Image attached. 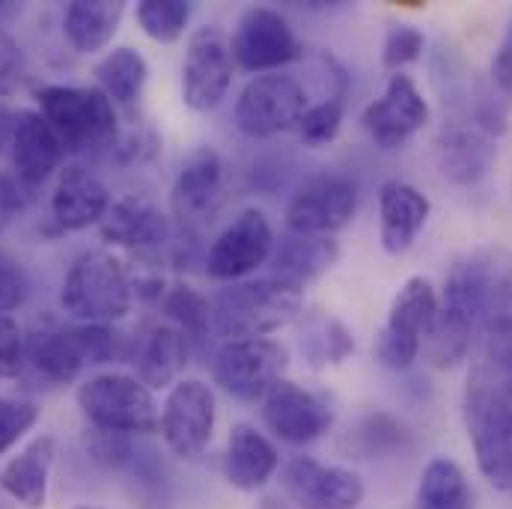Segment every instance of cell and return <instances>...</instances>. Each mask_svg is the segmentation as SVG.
I'll use <instances>...</instances> for the list:
<instances>
[{
  "label": "cell",
  "instance_id": "7a4b0ae2",
  "mask_svg": "<svg viewBox=\"0 0 512 509\" xmlns=\"http://www.w3.org/2000/svg\"><path fill=\"white\" fill-rule=\"evenodd\" d=\"M304 310V289L277 277L233 283L221 289L212 301V328L227 343L236 340H262Z\"/></svg>",
  "mask_w": 512,
  "mask_h": 509
},
{
  "label": "cell",
  "instance_id": "4dcf8cb0",
  "mask_svg": "<svg viewBox=\"0 0 512 509\" xmlns=\"http://www.w3.org/2000/svg\"><path fill=\"white\" fill-rule=\"evenodd\" d=\"M468 384L498 393L512 402V328L480 331Z\"/></svg>",
  "mask_w": 512,
  "mask_h": 509
},
{
  "label": "cell",
  "instance_id": "b9f144b4",
  "mask_svg": "<svg viewBox=\"0 0 512 509\" xmlns=\"http://www.w3.org/2000/svg\"><path fill=\"white\" fill-rule=\"evenodd\" d=\"M87 453L93 456V462H99L105 468H123L131 462V441H128V435H120V432L93 429L87 435Z\"/></svg>",
  "mask_w": 512,
  "mask_h": 509
},
{
  "label": "cell",
  "instance_id": "f546056e",
  "mask_svg": "<svg viewBox=\"0 0 512 509\" xmlns=\"http://www.w3.org/2000/svg\"><path fill=\"white\" fill-rule=\"evenodd\" d=\"M96 90H102L111 105H134L149 81V66L140 51L134 48H114L96 63Z\"/></svg>",
  "mask_w": 512,
  "mask_h": 509
},
{
  "label": "cell",
  "instance_id": "7bdbcfd3",
  "mask_svg": "<svg viewBox=\"0 0 512 509\" xmlns=\"http://www.w3.org/2000/svg\"><path fill=\"white\" fill-rule=\"evenodd\" d=\"M27 298V274L18 259L0 251V316L12 313Z\"/></svg>",
  "mask_w": 512,
  "mask_h": 509
},
{
  "label": "cell",
  "instance_id": "f907efd6",
  "mask_svg": "<svg viewBox=\"0 0 512 509\" xmlns=\"http://www.w3.org/2000/svg\"><path fill=\"white\" fill-rule=\"evenodd\" d=\"M75 509H105V507H90V504H84V507H75Z\"/></svg>",
  "mask_w": 512,
  "mask_h": 509
},
{
  "label": "cell",
  "instance_id": "5b68a950",
  "mask_svg": "<svg viewBox=\"0 0 512 509\" xmlns=\"http://www.w3.org/2000/svg\"><path fill=\"white\" fill-rule=\"evenodd\" d=\"M39 114L57 131L66 152L111 149L120 134L117 108L96 87L48 84L36 93Z\"/></svg>",
  "mask_w": 512,
  "mask_h": 509
},
{
  "label": "cell",
  "instance_id": "cb8c5ba5",
  "mask_svg": "<svg viewBox=\"0 0 512 509\" xmlns=\"http://www.w3.org/2000/svg\"><path fill=\"white\" fill-rule=\"evenodd\" d=\"M57 456L54 435H39L30 444H24L0 471V489L24 509L48 507V486H51V468Z\"/></svg>",
  "mask_w": 512,
  "mask_h": 509
},
{
  "label": "cell",
  "instance_id": "bcb514c9",
  "mask_svg": "<svg viewBox=\"0 0 512 509\" xmlns=\"http://www.w3.org/2000/svg\"><path fill=\"white\" fill-rule=\"evenodd\" d=\"M24 78V54L18 42L0 27V99L12 96Z\"/></svg>",
  "mask_w": 512,
  "mask_h": 509
},
{
  "label": "cell",
  "instance_id": "30bf717a",
  "mask_svg": "<svg viewBox=\"0 0 512 509\" xmlns=\"http://www.w3.org/2000/svg\"><path fill=\"white\" fill-rule=\"evenodd\" d=\"M233 48L224 30L197 27L188 36L185 60H182V102L197 111H215L233 84Z\"/></svg>",
  "mask_w": 512,
  "mask_h": 509
},
{
  "label": "cell",
  "instance_id": "83f0119b",
  "mask_svg": "<svg viewBox=\"0 0 512 509\" xmlns=\"http://www.w3.org/2000/svg\"><path fill=\"white\" fill-rule=\"evenodd\" d=\"M134 364H137V379L152 393L161 387H173L182 370L188 367V337L173 325H158L143 340Z\"/></svg>",
  "mask_w": 512,
  "mask_h": 509
},
{
  "label": "cell",
  "instance_id": "d6986e66",
  "mask_svg": "<svg viewBox=\"0 0 512 509\" xmlns=\"http://www.w3.org/2000/svg\"><path fill=\"white\" fill-rule=\"evenodd\" d=\"M221 188H224V164H221V155L209 146H200L194 149L176 179H173V188H170V209H173V218L179 224H197L203 221L215 203L221 200Z\"/></svg>",
  "mask_w": 512,
  "mask_h": 509
},
{
  "label": "cell",
  "instance_id": "9a60e30c",
  "mask_svg": "<svg viewBox=\"0 0 512 509\" xmlns=\"http://www.w3.org/2000/svg\"><path fill=\"white\" fill-rule=\"evenodd\" d=\"M262 420L274 438L301 447L334 426V408L325 396L283 379L262 396Z\"/></svg>",
  "mask_w": 512,
  "mask_h": 509
},
{
  "label": "cell",
  "instance_id": "e0dca14e",
  "mask_svg": "<svg viewBox=\"0 0 512 509\" xmlns=\"http://www.w3.org/2000/svg\"><path fill=\"white\" fill-rule=\"evenodd\" d=\"M361 123L382 149H399L429 123V105L411 75L393 72L382 96L364 108Z\"/></svg>",
  "mask_w": 512,
  "mask_h": 509
},
{
  "label": "cell",
  "instance_id": "816d5d0a",
  "mask_svg": "<svg viewBox=\"0 0 512 509\" xmlns=\"http://www.w3.org/2000/svg\"><path fill=\"white\" fill-rule=\"evenodd\" d=\"M3 9H6V3H0V12H3Z\"/></svg>",
  "mask_w": 512,
  "mask_h": 509
},
{
  "label": "cell",
  "instance_id": "3957f363",
  "mask_svg": "<svg viewBox=\"0 0 512 509\" xmlns=\"http://www.w3.org/2000/svg\"><path fill=\"white\" fill-rule=\"evenodd\" d=\"M117 355V334L108 325H72L39 331L27 340L21 376L36 387H60L84 367L108 364Z\"/></svg>",
  "mask_w": 512,
  "mask_h": 509
},
{
  "label": "cell",
  "instance_id": "8992f818",
  "mask_svg": "<svg viewBox=\"0 0 512 509\" xmlns=\"http://www.w3.org/2000/svg\"><path fill=\"white\" fill-rule=\"evenodd\" d=\"M78 405L93 429L120 435L161 432V411L155 393L126 373H105L87 379L78 387Z\"/></svg>",
  "mask_w": 512,
  "mask_h": 509
},
{
  "label": "cell",
  "instance_id": "7dc6e473",
  "mask_svg": "<svg viewBox=\"0 0 512 509\" xmlns=\"http://www.w3.org/2000/svg\"><path fill=\"white\" fill-rule=\"evenodd\" d=\"M24 209V185L12 173H0V233Z\"/></svg>",
  "mask_w": 512,
  "mask_h": 509
},
{
  "label": "cell",
  "instance_id": "484cf974",
  "mask_svg": "<svg viewBox=\"0 0 512 509\" xmlns=\"http://www.w3.org/2000/svg\"><path fill=\"white\" fill-rule=\"evenodd\" d=\"M123 15H126L123 0H75L66 6L63 36L72 45V51L93 57L114 42Z\"/></svg>",
  "mask_w": 512,
  "mask_h": 509
},
{
  "label": "cell",
  "instance_id": "4316f807",
  "mask_svg": "<svg viewBox=\"0 0 512 509\" xmlns=\"http://www.w3.org/2000/svg\"><path fill=\"white\" fill-rule=\"evenodd\" d=\"M340 259V245L331 236H307V233H286L280 245L271 251V265L277 280L292 286H307L322 277Z\"/></svg>",
  "mask_w": 512,
  "mask_h": 509
},
{
  "label": "cell",
  "instance_id": "ba28073f",
  "mask_svg": "<svg viewBox=\"0 0 512 509\" xmlns=\"http://www.w3.org/2000/svg\"><path fill=\"white\" fill-rule=\"evenodd\" d=\"M307 108H310L307 90L295 78L277 72L256 75L239 93L236 126L254 140H265L298 128Z\"/></svg>",
  "mask_w": 512,
  "mask_h": 509
},
{
  "label": "cell",
  "instance_id": "836d02e7",
  "mask_svg": "<svg viewBox=\"0 0 512 509\" xmlns=\"http://www.w3.org/2000/svg\"><path fill=\"white\" fill-rule=\"evenodd\" d=\"M474 334H477V325L465 313L441 304L438 316H435V325H432V331L426 337L432 367H438V370L459 367L468 358L471 346H474Z\"/></svg>",
  "mask_w": 512,
  "mask_h": 509
},
{
  "label": "cell",
  "instance_id": "8fae6325",
  "mask_svg": "<svg viewBox=\"0 0 512 509\" xmlns=\"http://www.w3.org/2000/svg\"><path fill=\"white\" fill-rule=\"evenodd\" d=\"M286 367H289V349L283 343L271 337L236 340L221 346L212 364V376L224 393L242 402H254L262 399L274 384L283 382Z\"/></svg>",
  "mask_w": 512,
  "mask_h": 509
},
{
  "label": "cell",
  "instance_id": "9c48e42d",
  "mask_svg": "<svg viewBox=\"0 0 512 509\" xmlns=\"http://www.w3.org/2000/svg\"><path fill=\"white\" fill-rule=\"evenodd\" d=\"M358 212V182L346 173L310 176L286 206L289 233L334 236L352 224Z\"/></svg>",
  "mask_w": 512,
  "mask_h": 509
},
{
  "label": "cell",
  "instance_id": "44dd1931",
  "mask_svg": "<svg viewBox=\"0 0 512 509\" xmlns=\"http://www.w3.org/2000/svg\"><path fill=\"white\" fill-rule=\"evenodd\" d=\"M495 140L465 120L444 123L435 140V164L444 179L456 185H474L495 167Z\"/></svg>",
  "mask_w": 512,
  "mask_h": 509
},
{
  "label": "cell",
  "instance_id": "d4e9b609",
  "mask_svg": "<svg viewBox=\"0 0 512 509\" xmlns=\"http://www.w3.org/2000/svg\"><path fill=\"white\" fill-rule=\"evenodd\" d=\"M280 468V456L274 444L256 432L254 426L239 423L230 432L227 453H224V477L239 492H259Z\"/></svg>",
  "mask_w": 512,
  "mask_h": 509
},
{
  "label": "cell",
  "instance_id": "ab89813d",
  "mask_svg": "<svg viewBox=\"0 0 512 509\" xmlns=\"http://www.w3.org/2000/svg\"><path fill=\"white\" fill-rule=\"evenodd\" d=\"M158 146L161 140L152 128L134 126L117 134V140L111 143V158H117L120 164H146L158 152Z\"/></svg>",
  "mask_w": 512,
  "mask_h": 509
},
{
  "label": "cell",
  "instance_id": "2e32d148",
  "mask_svg": "<svg viewBox=\"0 0 512 509\" xmlns=\"http://www.w3.org/2000/svg\"><path fill=\"white\" fill-rule=\"evenodd\" d=\"M274 251V230L259 209L233 218L206 254V271L215 280H239L256 271Z\"/></svg>",
  "mask_w": 512,
  "mask_h": 509
},
{
  "label": "cell",
  "instance_id": "d590c367",
  "mask_svg": "<svg viewBox=\"0 0 512 509\" xmlns=\"http://www.w3.org/2000/svg\"><path fill=\"white\" fill-rule=\"evenodd\" d=\"M164 313L179 325L182 334H206L212 328V301L191 286H173L161 298Z\"/></svg>",
  "mask_w": 512,
  "mask_h": 509
},
{
  "label": "cell",
  "instance_id": "4fadbf2b",
  "mask_svg": "<svg viewBox=\"0 0 512 509\" xmlns=\"http://www.w3.org/2000/svg\"><path fill=\"white\" fill-rule=\"evenodd\" d=\"M218 405L212 387L185 379L170 387L161 408V435L179 459H197L215 435Z\"/></svg>",
  "mask_w": 512,
  "mask_h": 509
},
{
  "label": "cell",
  "instance_id": "e575fe53",
  "mask_svg": "<svg viewBox=\"0 0 512 509\" xmlns=\"http://www.w3.org/2000/svg\"><path fill=\"white\" fill-rule=\"evenodd\" d=\"M140 30L155 42H176L182 39L188 21H191V3L185 0H143L134 12Z\"/></svg>",
  "mask_w": 512,
  "mask_h": 509
},
{
  "label": "cell",
  "instance_id": "d6a6232c",
  "mask_svg": "<svg viewBox=\"0 0 512 509\" xmlns=\"http://www.w3.org/2000/svg\"><path fill=\"white\" fill-rule=\"evenodd\" d=\"M301 316H304V313H301ZM298 343H301V352H304V358H307V364H310L313 370L343 364V361L355 352V337H352V331H349L340 319H331V316H325V313L304 316Z\"/></svg>",
  "mask_w": 512,
  "mask_h": 509
},
{
  "label": "cell",
  "instance_id": "c3c4849f",
  "mask_svg": "<svg viewBox=\"0 0 512 509\" xmlns=\"http://www.w3.org/2000/svg\"><path fill=\"white\" fill-rule=\"evenodd\" d=\"M492 81L504 96H512V27L492 57Z\"/></svg>",
  "mask_w": 512,
  "mask_h": 509
},
{
  "label": "cell",
  "instance_id": "52a82bcc",
  "mask_svg": "<svg viewBox=\"0 0 512 509\" xmlns=\"http://www.w3.org/2000/svg\"><path fill=\"white\" fill-rule=\"evenodd\" d=\"M462 417L480 474L498 492H512V402L468 384Z\"/></svg>",
  "mask_w": 512,
  "mask_h": 509
},
{
  "label": "cell",
  "instance_id": "8d00e7d4",
  "mask_svg": "<svg viewBox=\"0 0 512 509\" xmlns=\"http://www.w3.org/2000/svg\"><path fill=\"white\" fill-rule=\"evenodd\" d=\"M343 114H346V102L343 96H322V102L310 105L298 123V134L304 143L310 146H325L331 143L340 128H343Z\"/></svg>",
  "mask_w": 512,
  "mask_h": 509
},
{
  "label": "cell",
  "instance_id": "603a6c76",
  "mask_svg": "<svg viewBox=\"0 0 512 509\" xmlns=\"http://www.w3.org/2000/svg\"><path fill=\"white\" fill-rule=\"evenodd\" d=\"M429 215L432 203L420 188L402 179H387L379 191V236L384 251L390 256L405 254L423 233Z\"/></svg>",
  "mask_w": 512,
  "mask_h": 509
},
{
  "label": "cell",
  "instance_id": "ffe728a7",
  "mask_svg": "<svg viewBox=\"0 0 512 509\" xmlns=\"http://www.w3.org/2000/svg\"><path fill=\"white\" fill-rule=\"evenodd\" d=\"M63 155H66L63 140L45 123L39 111H27V108L18 111V126L9 146V158H12V176L24 188H36L48 182L54 170H60Z\"/></svg>",
  "mask_w": 512,
  "mask_h": 509
},
{
  "label": "cell",
  "instance_id": "7402d4cb",
  "mask_svg": "<svg viewBox=\"0 0 512 509\" xmlns=\"http://www.w3.org/2000/svg\"><path fill=\"white\" fill-rule=\"evenodd\" d=\"M102 239L128 251H152L170 239V218L149 194H126L111 203L102 221Z\"/></svg>",
  "mask_w": 512,
  "mask_h": 509
},
{
  "label": "cell",
  "instance_id": "74e56055",
  "mask_svg": "<svg viewBox=\"0 0 512 509\" xmlns=\"http://www.w3.org/2000/svg\"><path fill=\"white\" fill-rule=\"evenodd\" d=\"M39 420V408L27 399L0 396V456L9 453Z\"/></svg>",
  "mask_w": 512,
  "mask_h": 509
},
{
  "label": "cell",
  "instance_id": "ee69618b",
  "mask_svg": "<svg viewBox=\"0 0 512 509\" xmlns=\"http://www.w3.org/2000/svg\"><path fill=\"white\" fill-rule=\"evenodd\" d=\"M417 355H420V343H414V340H405V337H399V334H390V331H379V337H376V358H379V364L387 367V370H408L414 361H417Z\"/></svg>",
  "mask_w": 512,
  "mask_h": 509
},
{
  "label": "cell",
  "instance_id": "681fc988",
  "mask_svg": "<svg viewBox=\"0 0 512 509\" xmlns=\"http://www.w3.org/2000/svg\"><path fill=\"white\" fill-rule=\"evenodd\" d=\"M15 126H18V111L9 108V105L0 99V155L9 152L12 137H15Z\"/></svg>",
  "mask_w": 512,
  "mask_h": 509
},
{
  "label": "cell",
  "instance_id": "277c9868",
  "mask_svg": "<svg viewBox=\"0 0 512 509\" xmlns=\"http://www.w3.org/2000/svg\"><path fill=\"white\" fill-rule=\"evenodd\" d=\"M134 301L128 268L108 251L78 256L63 277L60 304L81 325H111L126 319Z\"/></svg>",
  "mask_w": 512,
  "mask_h": 509
},
{
  "label": "cell",
  "instance_id": "5bb4252c",
  "mask_svg": "<svg viewBox=\"0 0 512 509\" xmlns=\"http://www.w3.org/2000/svg\"><path fill=\"white\" fill-rule=\"evenodd\" d=\"M286 498L298 509H358L364 504V480L340 465H322L310 456H295L280 474Z\"/></svg>",
  "mask_w": 512,
  "mask_h": 509
},
{
  "label": "cell",
  "instance_id": "ac0fdd59",
  "mask_svg": "<svg viewBox=\"0 0 512 509\" xmlns=\"http://www.w3.org/2000/svg\"><path fill=\"white\" fill-rule=\"evenodd\" d=\"M108 185L87 167L69 164L60 170L54 194H51V218L60 230L78 233L93 224H102L111 209Z\"/></svg>",
  "mask_w": 512,
  "mask_h": 509
},
{
  "label": "cell",
  "instance_id": "f6af8a7d",
  "mask_svg": "<svg viewBox=\"0 0 512 509\" xmlns=\"http://www.w3.org/2000/svg\"><path fill=\"white\" fill-rule=\"evenodd\" d=\"M358 438L364 441V453L373 456V453L390 450V447H396V444L402 441V426L393 423V420L384 417V414H373V417L364 420Z\"/></svg>",
  "mask_w": 512,
  "mask_h": 509
},
{
  "label": "cell",
  "instance_id": "60d3db41",
  "mask_svg": "<svg viewBox=\"0 0 512 509\" xmlns=\"http://www.w3.org/2000/svg\"><path fill=\"white\" fill-rule=\"evenodd\" d=\"M24 352L27 340L18 328V322L3 313L0 316V379H18L24 370Z\"/></svg>",
  "mask_w": 512,
  "mask_h": 509
},
{
  "label": "cell",
  "instance_id": "f35d334b",
  "mask_svg": "<svg viewBox=\"0 0 512 509\" xmlns=\"http://www.w3.org/2000/svg\"><path fill=\"white\" fill-rule=\"evenodd\" d=\"M423 48H426V39H423V33H420L417 27H411V24H396V27L387 33V39H384L382 63L387 69L399 72L402 66L417 63L420 54H423Z\"/></svg>",
  "mask_w": 512,
  "mask_h": 509
},
{
  "label": "cell",
  "instance_id": "1f68e13d",
  "mask_svg": "<svg viewBox=\"0 0 512 509\" xmlns=\"http://www.w3.org/2000/svg\"><path fill=\"white\" fill-rule=\"evenodd\" d=\"M417 509H474V492L453 459H432L417 483Z\"/></svg>",
  "mask_w": 512,
  "mask_h": 509
},
{
  "label": "cell",
  "instance_id": "f1b7e54d",
  "mask_svg": "<svg viewBox=\"0 0 512 509\" xmlns=\"http://www.w3.org/2000/svg\"><path fill=\"white\" fill-rule=\"evenodd\" d=\"M435 316H438V295H435L432 283L426 277H408L390 304L384 331L423 346V340L429 337V331L435 325Z\"/></svg>",
  "mask_w": 512,
  "mask_h": 509
},
{
  "label": "cell",
  "instance_id": "7c38bea8",
  "mask_svg": "<svg viewBox=\"0 0 512 509\" xmlns=\"http://www.w3.org/2000/svg\"><path fill=\"white\" fill-rule=\"evenodd\" d=\"M233 63L245 72L268 75L280 66H289L301 57V42L292 24L268 6H254L239 18V27L230 39Z\"/></svg>",
  "mask_w": 512,
  "mask_h": 509
},
{
  "label": "cell",
  "instance_id": "6da1fadb",
  "mask_svg": "<svg viewBox=\"0 0 512 509\" xmlns=\"http://www.w3.org/2000/svg\"><path fill=\"white\" fill-rule=\"evenodd\" d=\"M444 307L465 313L477 334L486 328H512V251L477 248L459 256L444 283Z\"/></svg>",
  "mask_w": 512,
  "mask_h": 509
}]
</instances>
